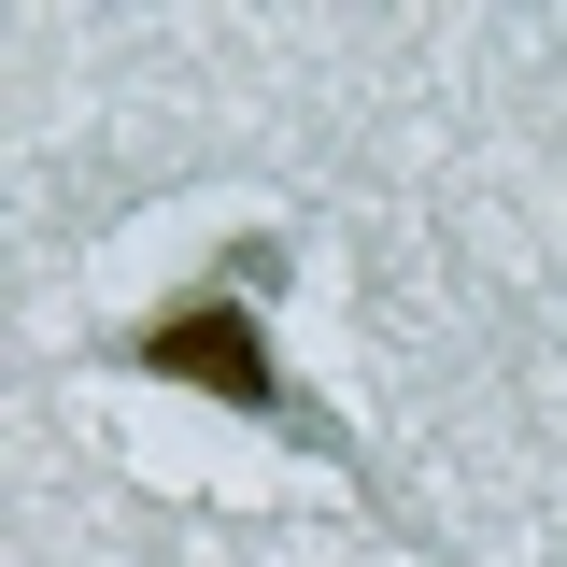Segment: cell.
<instances>
[{"mask_svg":"<svg viewBox=\"0 0 567 567\" xmlns=\"http://www.w3.org/2000/svg\"><path fill=\"white\" fill-rule=\"evenodd\" d=\"M241 298H256V256H227V284H213L199 312H156L128 354H142V369H171V383H213L227 412H256V425H312V412H298V383H284L270 354H256ZM312 440H327V425H312Z\"/></svg>","mask_w":567,"mask_h":567,"instance_id":"cell-1","label":"cell"}]
</instances>
